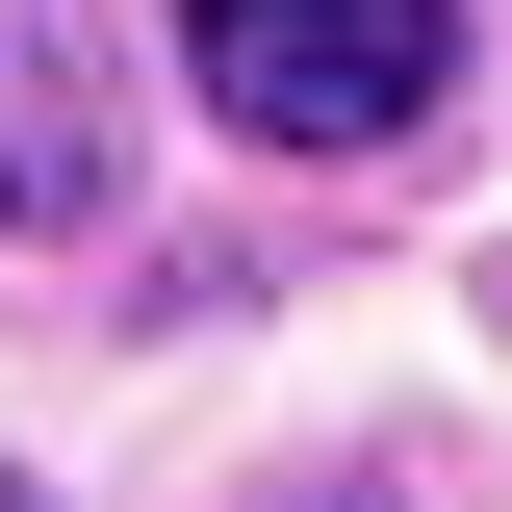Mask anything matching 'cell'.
<instances>
[{"mask_svg":"<svg viewBox=\"0 0 512 512\" xmlns=\"http://www.w3.org/2000/svg\"><path fill=\"white\" fill-rule=\"evenodd\" d=\"M180 52L256 154H384L410 103H461V0H180Z\"/></svg>","mask_w":512,"mask_h":512,"instance_id":"6da1fadb","label":"cell"},{"mask_svg":"<svg viewBox=\"0 0 512 512\" xmlns=\"http://www.w3.org/2000/svg\"><path fill=\"white\" fill-rule=\"evenodd\" d=\"M77 205H103V103L52 26H0V231H77Z\"/></svg>","mask_w":512,"mask_h":512,"instance_id":"7a4b0ae2","label":"cell"},{"mask_svg":"<svg viewBox=\"0 0 512 512\" xmlns=\"http://www.w3.org/2000/svg\"><path fill=\"white\" fill-rule=\"evenodd\" d=\"M0 512H52V487H26V461H0Z\"/></svg>","mask_w":512,"mask_h":512,"instance_id":"3957f363","label":"cell"}]
</instances>
